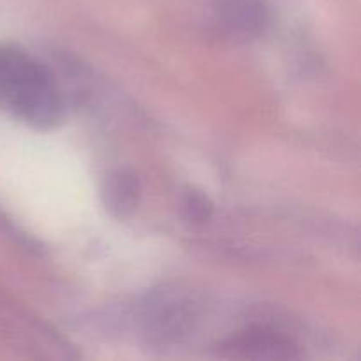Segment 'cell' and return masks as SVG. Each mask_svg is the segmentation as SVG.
Returning <instances> with one entry per match:
<instances>
[{"label":"cell","instance_id":"cell-1","mask_svg":"<svg viewBox=\"0 0 361 361\" xmlns=\"http://www.w3.org/2000/svg\"><path fill=\"white\" fill-rule=\"evenodd\" d=\"M0 108L39 129L60 123L63 102L48 71L27 53L0 48Z\"/></svg>","mask_w":361,"mask_h":361},{"label":"cell","instance_id":"cell-2","mask_svg":"<svg viewBox=\"0 0 361 361\" xmlns=\"http://www.w3.org/2000/svg\"><path fill=\"white\" fill-rule=\"evenodd\" d=\"M221 356L229 360L281 361L300 358V353L295 342L286 335L254 328L229 337L221 345Z\"/></svg>","mask_w":361,"mask_h":361},{"label":"cell","instance_id":"cell-3","mask_svg":"<svg viewBox=\"0 0 361 361\" xmlns=\"http://www.w3.org/2000/svg\"><path fill=\"white\" fill-rule=\"evenodd\" d=\"M214 14L226 35L250 41L264 32L270 9L267 0H214Z\"/></svg>","mask_w":361,"mask_h":361},{"label":"cell","instance_id":"cell-4","mask_svg":"<svg viewBox=\"0 0 361 361\" xmlns=\"http://www.w3.org/2000/svg\"><path fill=\"white\" fill-rule=\"evenodd\" d=\"M141 200L140 180L130 171H115L102 185V203L115 217H129L136 212Z\"/></svg>","mask_w":361,"mask_h":361},{"label":"cell","instance_id":"cell-5","mask_svg":"<svg viewBox=\"0 0 361 361\" xmlns=\"http://www.w3.org/2000/svg\"><path fill=\"white\" fill-rule=\"evenodd\" d=\"M182 214L192 224H207L212 219V214H214V204L203 192L189 190L183 196Z\"/></svg>","mask_w":361,"mask_h":361}]
</instances>
